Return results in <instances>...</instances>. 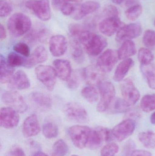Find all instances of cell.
Here are the masks:
<instances>
[{
  "label": "cell",
  "mask_w": 155,
  "mask_h": 156,
  "mask_svg": "<svg viewBox=\"0 0 155 156\" xmlns=\"http://www.w3.org/2000/svg\"><path fill=\"white\" fill-rule=\"evenodd\" d=\"M76 38L86 53L92 56L101 54L107 45L105 37L87 30H84Z\"/></svg>",
  "instance_id": "1"
},
{
  "label": "cell",
  "mask_w": 155,
  "mask_h": 156,
  "mask_svg": "<svg viewBox=\"0 0 155 156\" xmlns=\"http://www.w3.org/2000/svg\"><path fill=\"white\" fill-rule=\"evenodd\" d=\"M32 25L30 17L22 13L14 14L7 22L8 30L15 37H20L29 32Z\"/></svg>",
  "instance_id": "2"
},
{
  "label": "cell",
  "mask_w": 155,
  "mask_h": 156,
  "mask_svg": "<svg viewBox=\"0 0 155 156\" xmlns=\"http://www.w3.org/2000/svg\"><path fill=\"white\" fill-rule=\"evenodd\" d=\"M100 99L96 107L98 112L103 113L108 111L114 99L115 89L113 84L109 81L103 80L98 84Z\"/></svg>",
  "instance_id": "3"
},
{
  "label": "cell",
  "mask_w": 155,
  "mask_h": 156,
  "mask_svg": "<svg viewBox=\"0 0 155 156\" xmlns=\"http://www.w3.org/2000/svg\"><path fill=\"white\" fill-rule=\"evenodd\" d=\"M92 130L85 126L75 125L69 128L68 133L75 147L83 149L87 146Z\"/></svg>",
  "instance_id": "4"
},
{
  "label": "cell",
  "mask_w": 155,
  "mask_h": 156,
  "mask_svg": "<svg viewBox=\"0 0 155 156\" xmlns=\"http://www.w3.org/2000/svg\"><path fill=\"white\" fill-rule=\"evenodd\" d=\"M36 77L49 91L54 89L57 76L54 68L49 66H38L35 70Z\"/></svg>",
  "instance_id": "5"
},
{
  "label": "cell",
  "mask_w": 155,
  "mask_h": 156,
  "mask_svg": "<svg viewBox=\"0 0 155 156\" xmlns=\"http://www.w3.org/2000/svg\"><path fill=\"white\" fill-rule=\"evenodd\" d=\"M25 6L42 21H48L51 18L49 0H28L25 2Z\"/></svg>",
  "instance_id": "6"
},
{
  "label": "cell",
  "mask_w": 155,
  "mask_h": 156,
  "mask_svg": "<svg viewBox=\"0 0 155 156\" xmlns=\"http://www.w3.org/2000/svg\"><path fill=\"white\" fill-rule=\"evenodd\" d=\"M63 111L66 117L71 121L81 123L88 122L89 117L86 110L78 103L71 102L66 104Z\"/></svg>",
  "instance_id": "7"
},
{
  "label": "cell",
  "mask_w": 155,
  "mask_h": 156,
  "mask_svg": "<svg viewBox=\"0 0 155 156\" xmlns=\"http://www.w3.org/2000/svg\"><path fill=\"white\" fill-rule=\"evenodd\" d=\"M3 102L8 107L22 113L26 112L28 105L22 95L15 91H8L3 93L2 96Z\"/></svg>",
  "instance_id": "8"
},
{
  "label": "cell",
  "mask_w": 155,
  "mask_h": 156,
  "mask_svg": "<svg viewBox=\"0 0 155 156\" xmlns=\"http://www.w3.org/2000/svg\"><path fill=\"white\" fill-rule=\"evenodd\" d=\"M118 59L119 58L117 51L107 49L97 58L96 66L104 73H109L114 67Z\"/></svg>",
  "instance_id": "9"
},
{
  "label": "cell",
  "mask_w": 155,
  "mask_h": 156,
  "mask_svg": "<svg viewBox=\"0 0 155 156\" xmlns=\"http://www.w3.org/2000/svg\"><path fill=\"white\" fill-rule=\"evenodd\" d=\"M143 29L139 23H131L123 26L116 34L117 42H123L126 40L137 38L142 34Z\"/></svg>",
  "instance_id": "10"
},
{
  "label": "cell",
  "mask_w": 155,
  "mask_h": 156,
  "mask_svg": "<svg viewBox=\"0 0 155 156\" xmlns=\"http://www.w3.org/2000/svg\"><path fill=\"white\" fill-rule=\"evenodd\" d=\"M136 128V123L132 119L124 120L112 129L114 139L119 142L124 141L133 133Z\"/></svg>",
  "instance_id": "11"
},
{
  "label": "cell",
  "mask_w": 155,
  "mask_h": 156,
  "mask_svg": "<svg viewBox=\"0 0 155 156\" xmlns=\"http://www.w3.org/2000/svg\"><path fill=\"white\" fill-rule=\"evenodd\" d=\"M121 91L124 100L129 105H134L140 99V92L131 79L123 81L121 84Z\"/></svg>",
  "instance_id": "12"
},
{
  "label": "cell",
  "mask_w": 155,
  "mask_h": 156,
  "mask_svg": "<svg viewBox=\"0 0 155 156\" xmlns=\"http://www.w3.org/2000/svg\"><path fill=\"white\" fill-rule=\"evenodd\" d=\"M124 25L117 16L106 17L99 23L98 27L100 32L106 36L111 37L117 33L119 29Z\"/></svg>",
  "instance_id": "13"
},
{
  "label": "cell",
  "mask_w": 155,
  "mask_h": 156,
  "mask_svg": "<svg viewBox=\"0 0 155 156\" xmlns=\"http://www.w3.org/2000/svg\"><path fill=\"white\" fill-rule=\"evenodd\" d=\"M20 117L18 112L10 107H2L0 111V124L6 129L14 128L19 122Z\"/></svg>",
  "instance_id": "14"
},
{
  "label": "cell",
  "mask_w": 155,
  "mask_h": 156,
  "mask_svg": "<svg viewBox=\"0 0 155 156\" xmlns=\"http://www.w3.org/2000/svg\"><path fill=\"white\" fill-rule=\"evenodd\" d=\"M67 39L62 35H56L49 40V50L54 57H59L63 55L67 51Z\"/></svg>",
  "instance_id": "15"
},
{
  "label": "cell",
  "mask_w": 155,
  "mask_h": 156,
  "mask_svg": "<svg viewBox=\"0 0 155 156\" xmlns=\"http://www.w3.org/2000/svg\"><path fill=\"white\" fill-rule=\"evenodd\" d=\"M100 4L96 1H88L76 6L75 10L72 15L73 19L80 20L86 16L94 12L100 8Z\"/></svg>",
  "instance_id": "16"
},
{
  "label": "cell",
  "mask_w": 155,
  "mask_h": 156,
  "mask_svg": "<svg viewBox=\"0 0 155 156\" xmlns=\"http://www.w3.org/2000/svg\"><path fill=\"white\" fill-rule=\"evenodd\" d=\"M48 53L45 48L42 46L37 47L25 59L24 67L26 68H32L38 64L45 62L48 58Z\"/></svg>",
  "instance_id": "17"
},
{
  "label": "cell",
  "mask_w": 155,
  "mask_h": 156,
  "mask_svg": "<svg viewBox=\"0 0 155 156\" xmlns=\"http://www.w3.org/2000/svg\"><path fill=\"white\" fill-rule=\"evenodd\" d=\"M104 73L96 66H90L84 69L82 71V76L84 78L89 85H98L103 80Z\"/></svg>",
  "instance_id": "18"
},
{
  "label": "cell",
  "mask_w": 155,
  "mask_h": 156,
  "mask_svg": "<svg viewBox=\"0 0 155 156\" xmlns=\"http://www.w3.org/2000/svg\"><path fill=\"white\" fill-rule=\"evenodd\" d=\"M41 130L37 115L32 114L25 120L23 124V134L25 137H30L37 135Z\"/></svg>",
  "instance_id": "19"
},
{
  "label": "cell",
  "mask_w": 155,
  "mask_h": 156,
  "mask_svg": "<svg viewBox=\"0 0 155 156\" xmlns=\"http://www.w3.org/2000/svg\"><path fill=\"white\" fill-rule=\"evenodd\" d=\"M10 88L16 90H26L31 85V82L25 72L22 70H18L15 72L8 83Z\"/></svg>",
  "instance_id": "20"
},
{
  "label": "cell",
  "mask_w": 155,
  "mask_h": 156,
  "mask_svg": "<svg viewBox=\"0 0 155 156\" xmlns=\"http://www.w3.org/2000/svg\"><path fill=\"white\" fill-rule=\"evenodd\" d=\"M54 68L57 77L63 81H67L72 75V68L70 61L66 59H57L53 62Z\"/></svg>",
  "instance_id": "21"
},
{
  "label": "cell",
  "mask_w": 155,
  "mask_h": 156,
  "mask_svg": "<svg viewBox=\"0 0 155 156\" xmlns=\"http://www.w3.org/2000/svg\"><path fill=\"white\" fill-rule=\"evenodd\" d=\"M34 104L41 110L48 111L52 106V100L48 94L40 92H34L30 94Z\"/></svg>",
  "instance_id": "22"
},
{
  "label": "cell",
  "mask_w": 155,
  "mask_h": 156,
  "mask_svg": "<svg viewBox=\"0 0 155 156\" xmlns=\"http://www.w3.org/2000/svg\"><path fill=\"white\" fill-rule=\"evenodd\" d=\"M134 64L133 60L131 58L123 59L119 63L116 69L114 74L113 79L115 81H121L123 80Z\"/></svg>",
  "instance_id": "23"
},
{
  "label": "cell",
  "mask_w": 155,
  "mask_h": 156,
  "mask_svg": "<svg viewBox=\"0 0 155 156\" xmlns=\"http://www.w3.org/2000/svg\"><path fill=\"white\" fill-rule=\"evenodd\" d=\"M0 82L2 83H8L15 74V69L2 55L0 56Z\"/></svg>",
  "instance_id": "24"
},
{
  "label": "cell",
  "mask_w": 155,
  "mask_h": 156,
  "mask_svg": "<svg viewBox=\"0 0 155 156\" xmlns=\"http://www.w3.org/2000/svg\"><path fill=\"white\" fill-rule=\"evenodd\" d=\"M119 59H126L134 55L136 53L135 44L132 40H126L123 42L117 51Z\"/></svg>",
  "instance_id": "25"
},
{
  "label": "cell",
  "mask_w": 155,
  "mask_h": 156,
  "mask_svg": "<svg viewBox=\"0 0 155 156\" xmlns=\"http://www.w3.org/2000/svg\"><path fill=\"white\" fill-rule=\"evenodd\" d=\"M141 72L151 89L155 90V65H141Z\"/></svg>",
  "instance_id": "26"
},
{
  "label": "cell",
  "mask_w": 155,
  "mask_h": 156,
  "mask_svg": "<svg viewBox=\"0 0 155 156\" xmlns=\"http://www.w3.org/2000/svg\"><path fill=\"white\" fill-rule=\"evenodd\" d=\"M71 46L72 58L75 62L78 64L83 63L85 57L81 44L77 39H74L71 42Z\"/></svg>",
  "instance_id": "27"
},
{
  "label": "cell",
  "mask_w": 155,
  "mask_h": 156,
  "mask_svg": "<svg viewBox=\"0 0 155 156\" xmlns=\"http://www.w3.org/2000/svg\"><path fill=\"white\" fill-rule=\"evenodd\" d=\"M104 141L103 135L100 127L93 129L87 146L91 149L98 148Z\"/></svg>",
  "instance_id": "28"
},
{
  "label": "cell",
  "mask_w": 155,
  "mask_h": 156,
  "mask_svg": "<svg viewBox=\"0 0 155 156\" xmlns=\"http://www.w3.org/2000/svg\"><path fill=\"white\" fill-rule=\"evenodd\" d=\"M130 106L123 99L116 98L113 100L108 110L113 113H123L128 112Z\"/></svg>",
  "instance_id": "29"
},
{
  "label": "cell",
  "mask_w": 155,
  "mask_h": 156,
  "mask_svg": "<svg viewBox=\"0 0 155 156\" xmlns=\"http://www.w3.org/2000/svg\"><path fill=\"white\" fill-rule=\"evenodd\" d=\"M138 139L146 148L149 149L155 148V133L153 131L139 133Z\"/></svg>",
  "instance_id": "30"
},
{
  "label": "cell",
  "mask_w": 155,
  "mask_h": 156,
  "mask_svg": "<svg viewBox=\"0 0 155 156\" xmlns=\"http://www.w3.org/2000/svg\"><path fill=\"white\" fill-rule=\"evenodd\" d=\"M81 94L88 102L94 103L99 99L98 91L94 86L88 85L82 89Z\"/></svg>",
  "instance_id": "31"
},
{
  "label": "cell",
  "mask_w": 155,
  "mask_h": 156,
  "mask_svg": "<svg viewBox=\"0 0 155 156\" xmlns=\"http://www.w3.org/2000/svg\"><path fill=\"white\" fill-rule=\"evenodd\" d=\"M141 107L146 112H150L155 110V94L144 95L141 101Z\"/></svg>",
  "instance_id": "32"
},
{
  "label": "cell",
  "mask_w": 155,
  "mask_h": 156,
  "mask_svg": "<svg viewBox=\"0 0 155 156\" xmlns=\"http://www.w3.org/2000/svg\"><path fill=\"white\" fill-rule=\"evenodd\" d=\"M42 132L44 136L46 138H55L58 135V126L53 122H46L43 126Z\"/></svg>",
  "instance_id": "33"
},
{
  "label": "cell",
  "mask_w": 155,
  "mask_h": 156,
  "mask_svg": "<svg viewBox=\"0 0 155 156\" xmlns=\"http://www.w3.org/2000/svg\"><path fill=\"white\" fill-rule=\"evenodd\" d=\"M154 57L151 50L148 48H142L138 52V59L141 65H147L151 64Z\"/></svg>",
  "instance_id": "34"
},
{
  "label": "cell",
  "mask_w": 155,
  "mask_h": 156,
  "mask_svg": "<svg viewBox=\"0 0 155 156\" xmlns=\"http://www.w3.org/2000/svg\"><path fill=\"white\" fill-rule=\"evenodd\" d=\"M143 7L138 3L128 7L125 12L126 18L131 21H136L138 19L143 12Z\"/></svg>",
  "instance_id": "35"
},
{
  "label": "cell",
  "mask_w": 155,
  "mask_h": 156,
  "mask_svg": "<svg viewBox=\"0 0 155 156\" xmlns=\"http://www.w3.org/2000/svg\"><path fill=\"white\" fill-rule=\"evenodd\" d=\"M47 32L45 29L39 31H32L30 32L26 37L27 42L31 44H34L36 41L42 42L46 39Z\"/></svg>",
  "instance_id": "36"
},
{
  "label": "cell",
  "mask_w": 155,
  "mask_h": 156,
  "mask_svg": "<svg viewBox=\"0 0 155 156\" xmlns=\"http://www.w3.org/2000/svg\"><path fill=\"white\" fill-rule=\"evenodd\" d=\"M68 147L67 144L62 139L56 141L52 147V156H65L67 154Z\"/></svg>",
  "instance_id": "37"
},
{
  "label": "cell",
  "mask_w": 155,
  "mask_h": 156,
  "mask_svg": "<svg viewBox=\"0 0 155 156\" xmlns=\"http://www.w3.org/2000/svg\"><path fill=\"white\" fill-rule=\"evenodd\" d=\"M7 62L13 67L24 66L25 59L17 53L11 52L7 56Z\"/></svg>",
  "instance_id": "38"
},
{
  "label": "cell",
  "mask_w": 155,
  "mask_h": 156,
  "mask_svg": "<svg viewBox=\"0 0 155 156\" xmlns=\"http://www.w3.org/2000/svg\"><path fill=\"white\" fill-rule=\"evenodd\" d=\"M143 41L147 48H155V31L151 29L146 31L143 36Z\"/></svg>",
  "instance_id": "39"
},
{
  "label": "cell",
  "mask_w": 155,
  "mask_h": 156,
  "mask_svg": "<svg viewBox=\"0 0 155 156\" xmlns=\"http://www.w3.org/2000/svg\"><path fill=\"white\" fill-rule=\"evenodd\" d=\"M13 5L11 0H1L0 2V16L5 17L12 12Z\"/></svg>",
  "instance_id": "40"
},
{
  "label": "cell",
  "mask_w": 155,
  "mask_h": 156,
  "mask_svg": "<svg viewBox=\"0 0 155 156\" xmlns=\"http://www.w3.org/2000/svg\"><path fill=\"white\" fill-rule=\"evenodd\" d=\"M118 151V145L115 143H109L102 148L100 156H115Z\"/></svg>",
  "instance_id": "41"
},
{
  "label": "cell",
  "mask_w": 155,
  "mask_h": 156,
  "mask_svg": "<svg viewBox=\"0 0 155 156\" xmlns=\"http://www.w3.org/2000/svg\"><path fill=\"white\" fill-rule=\"evenodd\" d=\"M13 49L16 53L23 56L28 57L30 55V49L29 46L24 42L16 43L14 45Z\"/></svg>",
  "instance_id": "42"
},
{
  "label": "cell",
  "mask_w": 155,
  "mask_h": 156,
  "mask_svg": "<svg viewBox=\"0 0 155 156\" xmlns=\"http://www.w3.org/2000/svg\"><path fill=\"white\" fill-rule=\"evenodd\" d=\"M67 85L71 90H76L78 88L80 83V76L77 73L72 74L69 80L67 81Z\"/></svg>",
  "instance_id": "43"
},
{
  "label": "cell",
  "mask_w": 155,
  "mask_h": 156,
  "mask_svg": "<svg viewBox=\"0 0 155 156\" xmlns=\"http://www.w3.org/2000/svg\"><path fill=\"white\" fill-rule=\"evenodd\" d=\"M136 148L135 143L132 140H128L125 144L123 149V156H131Z\"/></svg>",
  "instance_id": "44"
},
{
  "label": "cell",
  "mask_w": 155,
  "mask_h": 156,
  "mask_svg": "<svg viewBox=\"0 0 155 156\" xmlns=\"http://www.w3.org/2000/svg\"><path fill=\"white\" fill-rule=\"evenodd\" d=\"M76 6L70 3H66L61 10L62 13L65 16L72 15L75 10Z\"/></svg>",
  "instance_id": "45"
},
{
  "label": "cell",
  "mask_w": 155,
  "mask_h": 156,
  "mask_svg": "<svg viewBox=\"0 0 155 156\" xmlns=\"http://www.w3.org/2000/svg\"><path fill=\"white\" fill-rule=\"evenodd\" d=\"M104 13L107 17L118 16V9L114 5H108L104 10Z\"/></svg>",
  "instance_id": "46"
},
{
  "label": "cell",
  "mask_w": 155,
  "mask_h": 156,
  "mask_svg": "<svg viewBox=\"0 0 155 156\" xmlns=\"http://www.w3.org/2000/svg\"><path fill=\"white\" fill-rule=\"evenodd\" d=\"M69 2V0H52V5L53 7L57 10L61 11L62 8Z\"/></svg>",
  "instance_id": "47"
},
{
  "label": "cell",
  "mask_w": 155,
  "mask_h": 156,
  "mask_svg": "<svg viewBox=\"0 0 155 156\" xmlns=\"http://www.w3.org/2000/svg\"><path fill=\"white\" fill-rule=\"evenodd\" d=\"M10 154L12 156H25L23 149L19 147H15L11 149Z\"/></svg>",
  "instance_id": "48"
},
{
  "label": "cell",
  "mask_w": 155,
  "mask_h": 156,
  "mask_svg": "<svg viewBox=\"0 0 155 156\" xmlns=\"http://www.w3.org/2000/svg\"><path fill=\"white\" fill-rule=\"evenodd\" d=\"M131 156H152V154L146 150H135L132 153Z\"/></svg>",
  "instance_id": "49"
},
{
  "label": "cell",
  "mask_w": 155,
  "mask_h": 156,
  "mask_svg": "<svg viewBox=\"0 0 155 156\" xmlns=\"http://www.w3.org/2000/svg\"><path fill=\"white\" fill-rule=\"evenodd\" d=\"M6 37V31L3 25H0V39L1 40L5 39Z\"/></svg>",
  "instance_id": "50"
},
{
  "label": "cell",
  "mask_w": 155,
  "mask_h": 156,
  "mask_svg": "<svg viewBox=\"0 0 155 156\" xmlns=\"http://www.w3.org/2000/svg\"><path fill=\"white\" fill-rule=\"evenodd\" d=\"M126 6L129 7L139 3L137 0H126Z\"/></svg>",
  "instance_id": "51"
},
{
  "label": "cell",
  "mask_w": 155,
  "mask_h": 156,
  "mask_svg": "<svg viewBox=\"0 0 155 156\" xmlns=\"http://www.w3.org/2000/svg\"><path fill=\"white\" fill-rule=\"evenodd\" d=\"M33 156H48L45 153H43V152H41V151H38V152H36L35 153Z\"/></svg>",
  "instance_id": "52"
},
{
  "label": "cell",
  "mask_w": 155,
  "mask_h": 156,
  "mask_svg": "<svg viewBox=\"0 0 155 156\" xmlns=\"http://www.w3.org/2000/svg\"><path fill=\"white\" fill-rule=\"evenodd\" d=\"M150 121L152 124L155 125V112L151 115Z\"/></svg>",
  "instance_id": "53"
},
{
  "label": "cell",
  "mask_w": 155,
  "mask_h": 156,
  "mask_svg": "<svg viewBox=\"0 0 155 156\" xmlns=\"http://www.w3.org/2000/svg\"><path fill=\"white\" fill-rule=\"evenodd\" d=\"M110 1H112L113 3L116 4L120 5L123 3L126 0H110Z\"/></svg>",
  "instance_id": "54"
},
{
  "label": "cell",
  "mask_w": 155,
  "mask_h": 156,
  "mask_svg": "<svg viewBox=\"0 0 155 156\" xmlns=\"http://www.w3.org/2000/svg\"><path fill=\"white\" fill-rule=\"evenodd\" d=\"M83 0H69V1L74 2L80 3L83 2Z\"/></svg>",
  "instance_id": "55"
},
{
  "label": "cell",
  "mask_w": 155,
  "mask_h": 156,
  "mask_svg": "<svg viewBox=\"0 0 155 156\" xmlns=\"http://www.w3.org/2000/svg\"><path fill=\"white\" fill-rule=\"evenodd\" d=\"M71 156H79L76 155H72Z\"/></svg>",
  "instance_id": "56"
},
{
  "label": "cell",
  "mask_w": 155,
  "mask_h": 156,
  "mask_svg": "<svg viewBox=\"0 0 155 156\" xmlns=\"http://www.w3.org/2000/svg\"><path fill=\"white\" fill-rule=\"evenodd\" d=\"M154 25H155V20H154Z\"/></svg>",
  "instance_id": "57"
}]
</instances>
